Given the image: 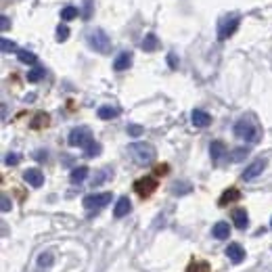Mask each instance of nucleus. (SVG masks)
Instances as JSON below:
<instances>
[{
	"label": "nucleus",
	"mask_w": 272,
	"mask_h": 272,
	"mask_svg": "<svg viewBox=\"0 0 272 272\" xmlns=\"http://www.w3.org/2000/svg\"><path fill=\"white\" fill-rule=\"evenodd\" d=\"M128 153L130 157L134 159V163L138 165H149L155 162V146L149 145V143H132L128 145Z\"/></svg>",
	"instance_id": "nucleus-1"
},
{
	"label": "nucleus",
	"mask_w": 272,
	"mask_h": 272,
	"mask_svg": "<svg viewBox=\"0 0 272 272\" xmlns=\"http://www.w3.org/2000/svg\"><path fill=\"white\" fill-rule=\"evenodd\" d=\"M88 46L101 54H107L111 51V40L103 30H94L88 34Z\"/></svg>",
	"instance_id": "nucleus-2"
},
{
	"label": "nucleus",
	"mask_w": 272,
	"mask_h": 272,
	"mask_svg": "<svg viewBox=\"0 0 272 272\" xmlns=\"http://www.w3.org/2000/svg\"><path fill=\"white\" fill-rule=\"evenodd\" d=\"M90 143H92V132H90L86 126H80V128H73L72 132H69V145L72 146L86 149Z\"/></svg>",
	"instance_id": "nucleus-3"
},
{
	"label": "nucleus",
	"mask_w": 272,
	"mask_h": 272,
	"mask_svg": "<svg viewBox=\"0 0 272 272\" xmlns=\"http://www.w3.org/2000/svg\"><path fill=\"white\" fill-rule=\"evenodd\" d=\"M235 136L241 138V141H247V143H254L257 138V128L249 120H239L235 124Z\"/></svg>",
	"instance_id": "nucleus-4"
},
{
	"label": "nucleus",
	"mask_w": 272,
	"mask_h": 272,
	"mask_svg": "<svg viewBox=\"0 0 272 272\" xmlns=\"http://www.w3.org/2000/svg\"><path fill=\"white\" fill-rule=\"evenodd\" d=\"M109 201H111V193H92V195H86L82 203L86 209H101L107 205Z\"/></svg>",
	"instance_id": "nucleus-5"
},
{
	"label": "nucleus",
	"mask_w": 272,
	"mask_h": 272,
	"mask_svg": "<svg viewBox=\"0 0 272 272\" xmlns=\"http://www.w3.org/2000/svg\"><path fill=\"white\" fill-rule=\"evenodd\" d=\"M134 191L141 195V197H151V195L157 191V180L153 178V176L138 178L136 182H134Z\"/></svg>",
	"instance_id": "nucleus-6"
},
{
	"label": "nucleus",
	"mask_w": 272,
	"mask_h": 272,
	"mask_svg": "<svg viewBox=\"0 0 272 272\" xmlns=\"http://www.w3.org/2000/svg\"><path fill=\"white\" fill-rule=\"evenodd\" d=\"M239 15H230V17H226V19H222V23H220V27H218V40H226V38H230L235 34V30L239 27Z\"/></svg>",
	"instance_id": "nucleus-7"
},
{
	"label": "nucleus",
	"mask_w": 272,
	"mask_h": 272,
	"mask_svg": "<svg viewBox=\"0 0 272 272\" xmlns=\"http://www.w3.org/2000/svg\"><path fill=\"white\" fill-rule=\"evenodd\" d=\"M264 170H266V162H264V159H255L254 163H249L245 167V172H243V180H254V178L260 176Z\"/></svg>",
	"instance_id": "nucleus-8"
},
{
	"label": "nucleus",
	"mask_w": 272,
	"mask_h": 272,
	"mask_svg": "<svg viewBox=\"0 0 272 272\" xmlns=\"http://www.w3.org/2000/svg\"><path fill=\"white\" fill-rule=\"evenodd\" d=\"M23 180L27 184H32L34 188H40L42 184H44V174H42L40 170H36V167H30V170L23 172Z\"/></svg>",
	"instance_id": "nucleus-9"
},
{
	"label": "nucleus",
	"mask_w": 272,
	"mask_h": 272,
	"mask_svg": "<svg viewBox=\"0 0 272 272\" xmlns=\"http://www.w3.org/2000/svg\"><path fill=\"white\" fill-rule=\"evenodd\" d=\"M226 255L233 264H241L243 260H245V249H243L239 243H230V245L226 247Z\"/></svg>",
	"instance_id": "nucleus-10"
},
{
	"label": "nucleus",
	"mask_w": 272,
	"mask_h": 272,
	"mask_svg": "<svg viewBox=\"0 0 272 272\" xmlns=\"http://www.w3.org/2000/svg\"><path fill=\"white\" fill-rule=\"evenodd\" d=\"M191 122L195 128H207V126L212 124V117H209V113H205L203 109H195L191 113Z\"/></svg>",
	"instance_id": "nucleus-11"
},
{
	"label": "nucleus",
	"mask_w": 272,
	"mask_h": 272,
	"mask_svg": "<svg viewBox=\"0 0 272 272\" xmlns=\"http://www.w3.org/2000/svg\"><path fill=\"white\" fill-rule=\"evenodd\" d=\"M132 65V53H120L115 57V61H113V69L115 72H124V69H128Z\"/></svg>",
	"instance_id": "nucleus-12"
},
{
	"label": "nucleus",
	"mask_w": 272,
	"mask_h": 272,
	"mask_svg": "<svg viewBox=\"0 0 272 272\" xmlns=\"http://www.w3.org/2000/svg\"><path fill=\"white\" fill-rule=\"evenodd\" d=\"M233 222H235L236 228L245 230L247 224H249V216H247L245 209H235V212H233Z\"/></svg>",
	"instance_id": "nucleus-13"
},
{
	"label": "nucleus",
	"mask_w": 272,
	"mask_h": 272,
	"mask_svg": "<svg viewBox=\"0 0 272 272\" xmlns=\"http://www.w3.org/2000/svg\"><path fill=\"white\" fill-rule=\"evenodd\" d=\"M212 235H214V239H218V241L228 239V235H230L228 222H218V224H216V226L212 228Z\"/></svg>",
	"instance_id": "nucleus-14"
},
{
	"label": "nucleus",
	"mask_w": 272,
	"mask_h": 272,
	"mask_svg": "<svg viewBox=\"0 0 272 272\" xmlns=\"http://www.w3.org/2000/svg\"><path fill=\"white\" fill-rule=\"evenodd\" d=\"M130 207H132L130 199L128 197H120V199H117V203H115V209H113L115 218H124V216L130 212Z\"/></svg>",
	"instance_id": "nucleus-15"
},
{
	"label": "nucleus",
	"mask_w": 272,
	"mask_h": 272,
	"mask_svg": "<svg viewBox=\"0 0 272 272\" xmlns=\"http://www.w3.org/2000/svg\"><path fill=\"white\" fill-rule=\"evenodd\" d=\"M88 167L86 165H80V167H75V170H72V174H69V180H72L73 184H80L84 182V180L88 178Z\"/></svg>",
	"instance_id": "nucleus-16"
},
{
	"label": "nucleus",
	"mask_w": 272,
	"mask_h": 272,
	"mask_svg": "<svg viewBox=\"0 0 272 272\" xmlns=\"http://www.w3.org/2000/svg\"><path fill=\"white\" fill-rule=\"evenodd\" d=\"M157 46H159V40H157L155 34H146L145 40H143V44H141V48H143L145 53H153V51H157Z\"/></svg>",
	"instance_id": "nucleus-17"
},
{
	"label": "nucleus",
	"mask_w": 272,
	"mask_h": 272,
	"mask_svg": "<svg viewBox=\"0 0 272 272\" xmlns=\"http://www.w3.org/2000/svg\"><path fill=\"white\" fill-rule=\"evenodd\" d=\"M239 197H241L239 188H228V191L222 193V197H220L218 203H220V205H228V203H233V201H236Z\"/></svg>",
	"instance_id": "nucleus-18"
},
{
	"label": "nucleus",
	"mask_w": 272,
	"mask_h": 272,
	"mask_svg": "<svg viewBox=\"0 0 272 272\" xmlns=\"http://www.w3.org/2000/svg\"><path fill=\"white\" fill-rule=\"evenodd\" d=\"M224 153H226V146H224L222 141H214L212 145H209V155H212V159L224 157Z\"/></svg>",
	"instance_id": "nucleus-19"
},
{
	"label": "nucleus",
	"mask_w": 272,
	"mask_h": 272,
	"mask_svg": "<svg viewBox=\"0 0 272 272\" xmlns=\"http://www.w3.org/2000/svg\"><path fill=\"white\" fill-rule=\"evenodd\" d=\"M249 155V146H239V149H235V151H230V155H228V159L233 163H239V162H243Z\"/></svg>",
	"instance_id": "nucleus-20"
},
{
	"label": "nucleus",
	"mask_w": 272,
	"mask_h": 272,
	"mask_svg": "<svg viewBox=\"0 0 272 272\" xmlns=\"http://www.w3.org/2000/svg\"><path fill=\"white\" fill-rule=\"evenodd\" d=\"M186 272H212V268H209V264L203 262V260H193L191 264H188Z\"/></svg>",
	"instance_id": "nucleus-21"
},
{
	"label": "nucleus",
	"mask_w": 272,
	"mask_h": 272,
	"mask_svg": "<svg viewBox=\"0 0 272 272\" xmlns=\"http://www.w3.org/2000/svg\"><path fill=\"white\" fill-rule=\"evenodd\" d=\"M120 115V111H117L115 107H111V105H105V107L99 109V117L101 120H113V117Z\"/></svg>",
	"instance_id": "nucleus-22"
},
{
	"label": "nucleus",
	"mask_w": 272,
	"mask_h": 272,
	"mask_svg": "<svg viewBox=\"0 0 272 272\" xmlns=\"http://www.w3.org/2000/svg\"><path fill=\"white\" fill-rule=\"evenodd\" d=\"M17 57L21 63H25V65H36V61H38V57L32 51H17Z\"/></svg>",
	"instance_id": "nucleus-23"
},
{
	"label": "nucleus",
	"mask_w": 272,
	"mask_h": 272,
	"mask_svg": "<svg viewBox=\"0 0 272 272\" xmlns=\"http://www.w3.org/2000/svg\"><path fill=\"white\" fill-rule=\"evenodd\" d=\"M78 6H65V9L61 11V19L63 21H72V19H75L78 17Z\"/></svg>",
	"instance_id": "nucleus-24"
},
{
	"label": "nucleus",
	"mask_w": 272,
	"mask_h": 272,
	"mask_svg": "<svg viewBox=\"0 0 272 272\" xmlns=\"http://www.w3.org/2000/svg\"><path fill=\"white\" fill-rule=\"evenodd\" d=\"M42 78H44V69L42 67H34L30 73H27V82H32V84H36V82H40Z\"/></svg>",
	"instance_id": "nucleus-25"
},
{
	"label": "nucleus",
	"mask_w": 272,
	"mask_h": 272,
	"mask_svg": "<svg viewBox=\"0 0 272 272\" xmlns=\"http://www.w3.org/2000/svg\"><path fill=\"white\" fill-rule=\"evenodd\" d=\"M84 151H86V157H96V155H99V153H101V145L92 141V143H90V145H88Z\"/></svg>",
	"instance_id": "nucleus-26"
},
{
	"label": "nucleus",
	"mask_w": 272,
	"mask_h": 272,
	"mask_svg": "<svg viewBox=\"0 0 272 272\" xmlns=\"http://www.w3.org/2000/svg\"><path fill=\"white\" fill-rule=\"evenodd\" d=\"M69 38V27L65 25V23H61L59 27H57V40L59 42H65Z\"/></svg>",
	"instance_id": "nucleus-27"
},
{
	"label": "nucleus",
	"mask_w": 272,
	"mask_h": 272,
	"mask_svg": "<svg viewBox=\"0 0 272 272\" xmlns=\"http://www.w3.org/2000/svg\"><path fill=\"white\" fill-rule=\"evenodd\" d=\"M0 44H2V53H13V51H17L15 42L9 40V38H2V40H0Z\"/></svg>",
	"instance_id": "nucleus-28"
},
{
	"label": "nucleus",
	"mask_w": 272,
	"mask_h": 272,
	"mask_svg": "<svg viewBox=\"0 0 272 272\" xmlns=\"http://www.w3.org/2000/svg\"><path fill=\"white\" fill-rule=\"evenodd\" d=\"M191 191V184H186V182H182V184H174L172 186V193L174 195H184V193H188Z\"/></svg>",
	"instance_id": "nucleus-29"
},
{
	"label": "nucleus",
	"mask_w": 272,
	"mask_h": 272,
	"mask_svg": "<svg viewBox=\"0 0 272 272\" xmlns=\"http://www.w3.org/2000/svg\"><path fill=\"white\" fill-rule=\"evenodd\" d=\"M143 130H145V128H143V126H138V124H130V126H128V134H130V136H134V138H136V136H141V134H143Z\"/></svg>",
	"instance_id": "nucleus-30"
},
{
	"label": "nucleus",
	"mask_w": 272,
	"mask_h": 272,
	"mask_svg": "<svg viewBox=\"0 0 272 272\" xmlns=\"http://www.w3.org/2000/svg\"><path fill=\"white\" fill-rule=\"evenodd\" d=\"M51 262H53V254H51V251H46V254H42V255L38 257V264H40V266H51Z\"/></svg>",
	"instance_id": "nucleus-31"
},
{
	"label": "nucleus",
	"mask_w": 272,
	"mask_h": 272,
	"mask_svg": "<svg viewBox=\"0 0 272 272\" xmlns=\"http://www.w3.org/2000/svg\"><path fill=\"white\" fill-rule=\"evenodd\" d=\"M19 159H21V157L17 155V153H9V155L4 157V163H6V165H17Z\"/></svg>",
	"instance_id": "nucleus-32"
},
{
	"label": "nucleus",
	"mask_w": 272,
	"mask_h": 272,
	"mask_svg": "<svg viewBox=\"0 0 272 272\" xmlns=\"http://www.w3.org/2000/svg\"><path fill=\"white\" fill-rule=\"evenodd\" d=\"M46 124H48V117L40 113V115L36 117V122H34V128H40V126H46Z\"/></svg>",
	"instance_id": "nucleus-33"
},
{
	"label": "nucleus",
	"mask_w": 272,
	"mask_h": 272,
	"mask_svg": "<svg viewBox=\"0 0 272 272\" xmlns=\"http://www.w3.org/2000/svg\"><path fill=\"white\" fill-rule=\"evenodd\" d=\"M167 63H170L172 69H176V67H178V65H176V54H172V53L167 54Z\"/></svg>",
	"instance_id": "nucleus-34"
},
{
	"label": "nucleus",
	"mask_w": 272,
	"mask_h": 272,
	"mask_svg": "<svg viewBox=\"0 0 272 272\" xmlns=\"http://www.w3.org/2000/svg\"><path fill=\"white\" fill-rule=\"evenodd\" d=\"M11 209V201H9V197H2V212H9Z\"/></svg>",
	"instance_id": "nucleus-35"
},
{
	"label": "nucleus",
	"mask_w": 272,
	"mask_h": 272,
	"mask_svg": "<svg viewBox=\"0 0 272 272\" xmlns=\"http://www.w3.org/2000/svg\"><path fill=\"white\" fill-rule=\"evenodd\" d=\"M0 21H2V25H0V27H2V32H6V30H9V17L2 15V19H0Z\"/></svg>",
	"instance_id": "nucleus-36"
},
{
	"label": "nucleus",
	"mask_w": 272,
	"mask_h": 272,
	"mask_svg": "<svg viewBox=\"0 0 272 272\" xmlns=\"http://www.w3.org/2000/svg\"><path fill=\"white\" fill-rule=\"evenodd\" d=\"M270 226H272V220H270Z\"/></svg>",
	"instance_id": "nucleus-37"
}]
</instances>
